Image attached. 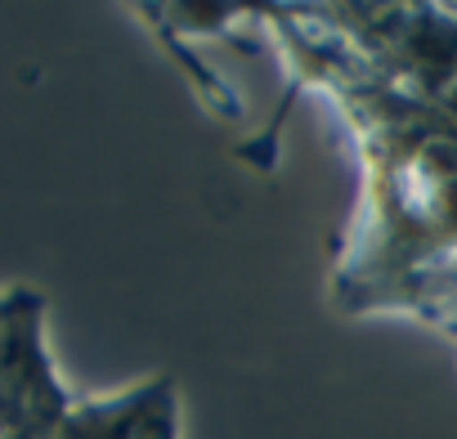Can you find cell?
Listing matches in <instances>:
<instances>
[{
  "instance_id": "cell-1",
  "label": "cell",
  "mask_w": 457,
  "mask_h": 439,
  "mask_svg": "<svg viewBox=\"0 0 457 439\" xmlns=\"http://www.w3.org/2000/svg\"><path fill=\"white\" fill-rule=\"evenodd\" d=\"M292 90L323 86L363 157V211L332 269L345 314L412 310L457 336V104L417 99L363 68L319 19L278 41Z\"/></svg>"
},
{
  "instance_id": "cell-2",
  "label": "cell",
  "mask_w": 457,
  "mask_h": 439,
  "mask_svg": "<svg viewBox=\"0 0 457 439\" xmlns=\"http://www.w3.org/2000/svg\"><path fill=\"white\" fill-rule=\"evenodd\" d=\"M135 10L148 19V28L162 37L170 59L184 68V77L193 81L202 104L220 117H238V104L220 86V77L188 50V41L193 37H228L234 41L238 23H265L274 37H283L287 28L310 19L305 0H135Z\"/></svg>"
}]
</instances>
